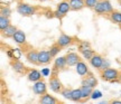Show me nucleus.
Wrapping results in <instances>:
<instances>
[{"instance_id": "33", "label": "nucleus", "mask_w": 121, "mask_h": 104, "mask_svg": "<svg viewBox=\"0 0 121 104\" xmlns=\"http://www.w3.org/2000/svg\"><path fill=\"white\" fill-rule=\"evenodd\" d=\"M42 74H43V75H45V76H47L48 74H49V69H43V71H42Z\"/></svg>"}, {"instance_id": "30", "label": "nucleus", "mask_w": 121, "mask_h": 104, "mask_svg": "<svg viewBox=\"0 0 121 104\" xmlns=\"http://www.w3.org/2000/svg\"><path fill=\"white\" fill-rule=\"evenodd\" d=\"M11 13V10L9 7H2L1 8V16H6V17H9Z\"/></svg>"}, {"instance_id": "31", "label": "nucleus", "mask_w": 121, "mask_h": 104, "mask_svg": "<svg viewBox=\"0 0 121 104\" xmlns=\"http://www.w3.org/2000/svg\"><path fill=\"white\" fill-rule=\"evenodd\" d=\"M101 92H99V91H93L92 92V94H91V97L92 99H98V97H101Z\"/></svg>"}, {"instance_id": "7", "label": "nucleus", "mask_w": 121, "mask_h": 104, "mask_svg": "<svg viewBox=\"0 0 121 104\" xmlns=\"http://www.w3.org/2000/svg\"><path fill=\"white\" fill-rule=\"evenodd\" d=\"M46 84L43 82V81H37V82L34 84V92L38 95H44L46 93Z\"/></svg>"}, {"instance_id": "24", "label": "nucleus", "mask_w": 121, "mask_h": 104, "mask_svg": "<svg viewBox=\"0 0 121 104\" xmlns=\"http://www.w3.org/2000/svg\"><path fill=\"white\" fill-rule=\"evenodd\" d=\"M110 18L113 22L116 24H121V12L119 11H112L111 15H110Z\"/></svg>"}, {"instance_id": "25", "label": "nucleus", "mask_w": 121, "mask_h": 104, "mask_svg": "<svg viewBox=\"0 0 121 104\" xmlns=\"http://www.w3.org/2000/svg\"><path fill=\"white\" fill-rule=\"evenodd\" d=\"M60 46L58 45V44H56V45H53L52 47H51V49H49V53H51V55H52L53 57H55L60 53Z\"/></svg>"}, {"instance_id": "21", "label": "nucleus", "mask_w": 121, "mask_h": 104, "mask_svg": "<svg viewBox=\"0 0 121 104\" xmlns=\"http://www.w3.org/2000/svg\"><path fill=\"white\" fill-rule=\"evenodd\" d=\"M71 100L74 101V102H78V101L82 100V93H81V88H78V90H72Z\"/></svg>"}, {"instance_id": "34", "label": "nucleus", "mask_w": 121, "mask_h": 104, "mask_svg": "<svg viewBox=\"0 0 121 104\" xmlns=\"http://www.w3.org/2000/svg\"><path fill=\"white\" fill-rule=\"evenodd\" d=\"M119 81H120V82H121V73L119 74Z\"/></svg>"}, {"instance_id": "36", "label": "nucleus", "mask_w": 121, "mask_h": 104, "mask_svg": "<svg viewBox=\"0 0 121 104\" xmlns=\"http://www.w3.org/2000/svg\"><path fill=\"white\" fill-rule=\"evenodd\" d=\"M120 1H121V0H120Z\"/></svg>"}, {"instance_id": "19", "label": "nucleus", "mask_w": 121, "mask_h": 104, "mask_svg": "<svg viewBox=\"0 0 121 104\" xmlns=\"http://www.w3.org/2000/svg\"><path fill=\"white\" fill-rule=\"evenodd\" d=\"M96 84H98V81H96V78L92 74H90V77L84 78L82 81V85H89V86L94 87V86H96Z\"/></svg>"}, {"instance_id": "16", "label": "nucleus", "mask_w": 121, "mask_h": 104, "mask_svg": "<svg viewBox=\"0 0 121 104\" xmlns=\"http://www.w3.org/2000/svg\"><path fill=\"white\" fill-rule=\"evenodd\" d=\"M39 102L43 103V104H56L57 100L55 99V97H53L52 95H49V94H47V93H45V94L40 97Z\"/></svg>"}, {"instance_id": "29", "label": "nucleus", "mask_w": 121, "mask_h": 104, "mask_svg": "<svg viewBox=\"0 0 121 104\" xmlns=\"http://www.w3.org/2000/svg\"><path fill=\"white\" fill-rule=\"evenodd\" d=\"M83 56H84V58H86V59H91V57L94 55V52L92 50V49H86V50H84V52L82 53Z\"/></svg>"}, {"instance_id": "9", "label": "nucleus", "mask_w": 121, "mask_h": 104, "mask_svg": "<svg viewBox=\"0 0 121 104\" xmlns=\"http://www.w3.org/2000/svg\"><path fill=\"white\" fill-rule=\"evenodd\" d=\"M103 58L100 56V55H93V56L91 57V59H90V63H91V65L93 66L94 68H98L100 69L101 68V66H102V64H103Z\"/></svg>"}, {"instance_id": "35", "label": "nucleus", "mask_w": 121, "mask_h": 104, "mask_svg": "<svg viewBox=\"0 0 121 104\" xmlns=\"http://www.w3.org/2000/svg\"><path fill=\"white\" fill-rule=\"evenodd\" d=\"M43 1H44V0H43Z\"/></svg>"}, {"instance_id": "8", "label": "nucleus", "mask_w": 121, "mask_h": 104, "mask_svg": "<svg viewBox=\"0 0 121 104\" xmlns=\"http://www.w3.org/2000/svg\"><path fill=\"white\" fill-rule=\"evenodd\" d=\"M65 57H66V63H67L69 66L76 65L78 62L81 61V59H80V56H78L76 53H69Z\"/></svg>"}, {"instance_id": "11", "label": "nucleus", "mask_w": 121, "mask_h": 104, "mask_svg": "<svg viewBox=\"0 0 121 104\" xmlns=\"http://www.w3.org/2000/svg\"><path fill=\"white\" fill-rule=\"evenodd\" d=\"M67 65L66 63V57H57L55 59V64L53 67V72H57L60 68H63L64 66Z\"/></svg>"}, {"instance_id": "12", "label": "nucleus", "mask_w": 121, "mask_h": 104, "mask_svg": "<svg viewBox=\"0 0 121 104\" xmlns=\"http://www.w3.org/2000/svg\"><path fill=\"white\" fill-rule=\"evenodd\" d=\"M38 53L39 52H36V50H30L26 54V58L27 61L33 63V64H39L38 62Z\"/></svg>"}, {"instance_id": "28", "label": "nucleus", "mask_w": 121, "mask_h": 104, "mask_svg": "<svg viewBox=\"0 0 121 104\" xmlns=\"http://www.w3.org/2000/svg\"><path fill=\"white\" fill-rule=\"evenodd\" d=\"M60 94L64 96L65 99H67V100H71V95H72V91L69 90V88H63L62 91H60Z\"/></svg>"}, {"instance_id": "27", "label": "nucleus", "mask_w": 121, "mask_h": 104, "mask_svg": "<svg viewBox=\"0 0 121 104\" xmlns=\"http://www.w3.org/2000/svg\"><path fill=\"white\" fill-rule=\"evenodd\" d=\"M91 46L90 44L86 43V42H81V44H80V46H78V50L81 53H83L84 50H86V49H90Z\"/></svg>"}, {"instance_id": "2", "label": "nucleus", "mask_w": 121, "mask_h": 104, "mask_svg": "<svg viewBox=\"0 0 121 104\" xmlns=\"http://www.w3.org/2000/svg\"><path fill=\"white\" fill-rule=\"evenodd\" d=\"M17 11L22 16H33L35 13V8L34 7H31L29 4H19L17 6Z\"/></svg>"}, {"instance_id": "26", "label": "nucleus", "mask_w": 121, "mask_h": 104, "mask_svg": "<svg viewBox=\"0 0 121 104\" xmlns=\"http://www.w3.org/2000/svg\"><path fill=\"white\" fill-rule=\"evenodd\" d=\"M99 1L100 0H84V4H85V7H87V8H94Z\"/></svg>"}, {"instance_id": "6", "label": "nucleus", "mask_w": 121, "mask_h": 104, "mask_svg": "<svg viewBox=\"0 0 121 104\" xmlns=\"http://www.w3.org/2000/svg\"><path fill=\"white\" fill-rule=\"evenodd\" d=\"M52 55H51V53L49 50H40L38 53V62L39 64H48L51 59H52Z\"/></svg>"}, {"instance_id": "23", "label": "nucleus", "mask_w": 121, "mask_h": 104, "mask_svg": "<svg viewBox=\"0 0 121 104\" xmlns=\"http://www.w3.org/2000/svg\"><path fill=\"white\" fill-rule=\"evenodd\" d=\"M10 25V20H9V17H6V16H1L0 17V28L1 30H4V28Z\"/></svg>"}, {"instance_id": "15", "label": "nucleus", "mask_w": 121, "mask_h": 104, "mask_svg": "<svg viewBox=\"0 0 121 104\" xmlns=\"http://www.w3.org/2000/svg\"><path fill=\"white\" fill-rule=\"evenodd\" d=\"M76 73H78V75H81V76H83V75H85V74L89 73V68H87L86 64L81 61L78 62V64H76Z\"/></svg>"}, {"instance_id": "1", "label": "nucleus", "mask_w": 121, "mask_h": 104, "mask_svg": "<svg viewBox=\"0 0 121 104\" xmlns=\"http://www.w3.org/2000/svg\"><path fill=\"white\" fill-rule=\"evenodd\" d=\"M93 9H94L95 12L98 13H108L113 11L112 6L110 4V1H108V0H100L98 4Z\"/></svg>"}, {"instance_id": "17", "label": "nucleus", "mask_w": 121, "mask_h": 104, "mask_svg": "<svg viewBox=\"0 0 121 104\" xmlns=\"http://www.w3.org/2000/svg\"><path fill=\"white\" fill-rule=\"evenodd\" d=\"M28 79H29L30 82H37V81H40V78H42V74L40 72L38 71H36V69H33V71H30L29 73H28Z\"/></svg>"}, {"instance_id": "20", "label": "nucleus", "mask_w": 121, "mask_h": 104, "mask_svg": "<svg viewBox=\"0 0 121 104\" xmlns=\"http://www.w3.org/2000/svg\"><path fill=\"white\" fill-rule=\"evenodd\" d=\"M92 92H93V87L92 86H89V85H82V87H81L82 99H87V97L92 94Z\"/></svg>"}, {"instance_id": "4", "label": "nucleus", "mask_w": 121, "mask_h": 104, "mask_svg": "<svg viewBox=\"0 0 121 104\" xmlns=\"http://www.w3.org/2000/svg\"><path fill=\"white\" fill-rule=\"evenodd\" d=\"M71 10V4H69V1H62L57 4V10L55 15L56 17H60V16H64L65 13H67Z\"/></svg>"}, {"instance_id": "10", "label": "nucleus", "mask_w": 121, "mask_h": 104, "mask_svg": "<svg viewBox=\"0 0 121 104\" xmlns=\"http://www.w3.org/2000/svg\"><path fill=\"white\" fill-rule=\"evenodd\" d=\"M69 1L71 4V10H74V11L81 10L85 7L84 0H69Z\"/></svg>"}, {"instance_id": "13", "label": "nucleus", "mask_w": 121, "mask_h": 104, "mask_svg": "<svg viewBox=\"0 0 121 104\" xmlns=\"http://www.w3.org/2000/svg\"><path fill=\"white\" fill-rule=\"evenodd\" d=\"M71 42H72V37H69V36H67V35H65V34H62L60 36L58 40H57V44L60 45V47H65V46L69 45Z\"/></svg>"}, {"instance_id": "18", "label": "nucleus", "mask_w": 121, "mask_h": 104, "mask_svg": "<svg viewBox=\"0 0 121 104\" xmlns=\"http://www.w3.org/2000/svg\"><path fill=\"white\" fill-rule=\"evenodd\" d=\"M17 30L18 29L15 26L9 25L7 28H4V30H2V35H4V37H7V38H9V37H13V35H15V33H16Z\"/></svg>"}, {"instance_id": "22", "label": "nucleus", "mask_w": 121, "mask_h": 104, "mask_svg": "<svg viewBox=\"0 0 121 104\" xmlns=\"http://www.w3.org/2000/svg\"><path fill=\"white\" fill-rule=\"evenodd\" d=\"M13 68L15 69V72H17V73H25V71H26V67L24 66V64L18 61L15 62L13 64Z\"/></svg>"}, {"instance_id": "14", "label": "nucleus", "mask_w": 121, "mask_h": 104, "mask_svg": "<svg viewBox=\"0 0 121 104\" xmlns=\"http://www.w3.org/2000/svg\"><path fill=\"white\" fill-rule=\"evenodd\" d=\"M13 40L17 44H25L26 42V35L22 30H17L13 35Z\"/></svg>"}, {"instance_id": "32", "label": "nucleus", "mask_w": 121, "mask_h": 104, "mask_svg": "<svg viewBox=\"0 0 121 104\" xmlns=\"http://www.w3.org/2000/svg\"><path fill=\"white\" fill-rule=\"evenodd\" d=\"M109 65H110V63H109L107 59H104L103 64H102V66H101V68H100V69H104V68L107 69V68H109Z\"/></svg>"}, {"instance_id": "3", "label": "nucleus", "mask_w": 121, "mask_h": 104, "mask_svg": "<svg viewBox=\"0 0 121 104\" xmlns=\"http://www.w3.org/2000/svg\"><path fill=\"white\" fill-rule=\"evenodd\" d=\"M101 77L103 78V79H105V81L112 82V81H114V79L119 78V72H118L117 69L110 68V67H109V68L104 69V72L102 73Z\"/></svg>"}, {"instance_id": "5", "label": "nucleus", "mask_w": 121, "mask_h": 104, "mask_svg": "<svg viewBox=\"0 0 121 104\" xmlns=\"http://www.w3.org/2000/svg\"><path fill=\"white\" fill-rule=\"evenodd\" d=\"M49 87L53 92L55 93H60L63 88H62V83H60V78H57V76H53L51 79H49Z\"/></svg>"}]
</instances>
